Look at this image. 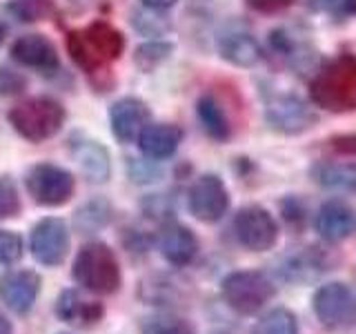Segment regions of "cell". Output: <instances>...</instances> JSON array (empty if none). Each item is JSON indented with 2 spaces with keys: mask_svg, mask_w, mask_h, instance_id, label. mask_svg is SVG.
Segmentation results:
<instances>
[{
  "mask_svg": "<svg viewBox=\"0 0 356 334\" xmlns=\"http://www.w3.org/2000/svg\"><path fill=\"white\" fill-rule=\"evenodd\" d=\"M125 51V36L107 20H94L67 33V54L85 74H103Z\"/></svg>",
  "mask_w": 356,
  "mask_h": 334,
  "instance_id": "1",
  "label": "cell"
},
{
  "mask_svg": "<svg viewBox=\"0 0 356 334\" xmlns=\"http://www.w3.org/2000/svg\"><path fill=\"white\" fill-rule=\"evenodd\" d=\"M312 100L332 114L356 109V58L341 54L314 76L309 85Z\"/></svg>",
  "mask_w": 356,
  "mask_h": 334,
  "instance_id": "2",
  "label": "cell"
},
{
  "mask_svg": "<svg viewBox=\"0 0 356 334\" xmlns=\"http://www.w3.org/2000/svg\"><path fill=\"white\" fill-rule=\"evenodd\" d=\"M7 120L20 138L44 143L63 129L67 111L60 100L51 96H31L11 107L7 111Z\"/></svg>",
  "mask_w": 356,
  "mask_h": 334,
  "instance_id": "3",
  "label": "cell"
},
{
  "mask_svg": "<svg viewBox=\"0 0 356 334\" xmlns=\"http://www.w3.org/2000/svg\"><path fill=\"white\" fill-rule=\"evenodd\" d=\"M74 281L92 294H114L120 289L122 274L114 250L103 241H89L78 250L74 267Z\"/></svg>",
  "mask_w": 356,
  "mask_h": 334,
  "instance_id": "4",
  "label": "cell"
},
{
  "mask_svg": "<svg viewBox=\"0 0 356 334\" xmlns=\"http://www.w3.org/2000/svg\"><path fill=\"white\" fill-rule=\"evenodd\" d=\"M276 294L274 283L259 270H238L222 278L220 296L241 317H252L270 303Z\"/></svg>",
  "mask_w": 356,
  "mask_h": 334,
  "instance_id": "5",
  "label": "cell"
},
{
  "mask_svg": "<svg viewBox=\"0 0 356 334\" xmlns=\"http://www.w3.org/2000/svg\"><path fill=\"white\" fill-rule=\"evenodd\" d=\"M25 187L33 203L42 207H60L76 194L74 174L56 163H36L25 174Z\"/></svg>",
  "mask_w": 356,
  "mask_h": 334,
  "instance_id": "6",
  "label": "cell"
},
{
  "mask_svg": "<svg viewBox=\"0 0 356 334\" xmlns=\"http://www.w3.org/2000/svg\"><path fill=\"white\" fill-rule=\"evenodd\" d=\"M312 310L323 328L343 330L356 319V294L348 283H323L312 296Z\"/></svg>",
  "mask_w": 356,
  "mask_h": 334,
  "instance_id": "7",
  "label": "cell"
},
{
  "mask_svg": "<svg viewBox=\"0 0 356 334\" xmlns=\"http://www.w3.org/2000/svg\"><path fill=\"white\" fill-rule=\"evenodd\" d=\"M332 270L334 259L330 256V252L316 248V245H305V248H294L285 252L274 267L276 276L292 285L314 283Z\"/></svg>",
  "mask_w": 356,
  "mask_h": 334,
  "instance_id": "8",
  "label": "cell"
},
{
  "mask_svg": "<svg viewBox=\"0 0 356 334\" xmlns=\"http://www.w3.org/2000/svg\"><path fill=\"white\" fill-rule=\"evenodd\" d=\"M236 241L250 252H267L278 241V223L261 205H245L234 216Z\"/></svg>",
  "mask_w": 356,
  "mask_h": 334,
  "instance_id": "9",
  "label": "cell"
},
{
  "mask_svg": "<svg viewBox=\"0 0 356 334\" xmlns=\"http://www.w3.org/2000/svg\"><path fill=\"white\" fill-rule=\"evenodd\" d=\"M29 252L40 265L58 267L65 263L70 252V228L63 218L44 216L31 230Z\"/></svg>",
  "mask_w": 356,
  "mask_h": 334,
  "instance_id": "10",
  "label": "cell"
},
{
  "mask_svg": "<svg viewBox=\"0 0 356 334\" xmlns=\"http://www.w3.org/2000/svg\"><path fill=\"white\" fill-rule=\"evenodd\" d=\"M187 207L200 223H218L229 209V192L218 174H203L187 192Z\"/></svg>",
  "mask_w": 356,
  "mask_h": 334,
  "instance_id": "11",
  "label": "cell"
},
{
  "mask_svg": "<svg viewBox=\"0 0 356 334\" xmlns=\"http://www.w3.org/2000/svg\"><path fill=\"white\" fill-rule=\"evenodd\" d=\"M265 120L278 134H300L314 125L316 114L294 94H272L265 103Z\"/></svg>",
  "mask_w": 356,
  "mask_h": 334,
  "instance_id": "12",
  "label": "cell"
},
{
  "mask_svg": "<svg viewBox=\"0 0 356 334\" xmlns=\"http://www.w3.org/2000/svg\"><path fill=\"white\" fill-rule=\"evenodd\" d=\"M9 54L18 65L42 72V74H54V72H58V67H60L58 49H56V45L47 36H42V33H22V36H18L11 42Z\"/></svg>",
  "mask_w": 356,
  "mask_h": 334,
  "instance_id": "13",
  "label": "cell"
},
{
  "mask_svg": "<svg viewBox=\"0 0 356 334\" xmlns=\"http://www.w3.org/2000/svg\"><path fill=\"white\" fill-rule=\"evenodd\" d=\"M40 274L33 270H9L0 274V301L14 312L27 315L40 294Z\"/></svg>",
  "mask_w": 356,
  "mask_h": 334,
  "instance_id": "14",
  "label": "cell"
},
{
  "mask_svg": "<svg viewBox=\"0 0 356 334\" xmlns=\"http://www.w3.org/2000/svg\"><path fill=\"white\" fill-rule=\"evenodd\" d=\"M149 122V107L138 96H122L109 107L111 134L118 143H134Z\"/></svg>",
  "mask_w": 356,
  "mask_h": 334,
  "instance_id": "15",
  "label": "cell"
},
{
  "mask_svg": "<svg viewBox=\"0 0 356 334\" xmlns=\"http://www.w3.org/2000/svg\"><path fill=\"white\" fill-rule=\"evenodd\" d=\"M316 234L327 243H341L356 234V212L343 200H327L314 216Z\"/></svg>",
  "mask_w": 356,
  "mask_h": 334,
  "instance_id": "16",
  "label": "cell"
},
{
  "mask_svg": "<svg viewBox=\"0 0 356 334\" xmlns=\"http://www.w3.org/2000/svg\"><path fill=\"white\" fill-rule=\"evenodd\" d=\"M70 150L74 161L81 165V170L89 183H107L111 176V156L105 145L89 136H74L70 141Z\"/></svg>",
  "mask_w": 356,
  "mask_h": 334,
  "instance_id": "17",
  "label": "cell"
},
{
  "mask_svg": "<svg viewBox=\"0 0 356 334\" xmlns=\"http://www.w3.org/2000/svg\"><path fill=\"white\" fill-rule=\"evenodd\" d=\"M138 150L149 161L172 159L183 143V129L172 122H147L138 134Z\"/></svg>",
  "mask_w": 356,
  "mask_h": 334,
  "instance_id": "18",
  "label": "cell"
},
{
  "mask_svg": "<svg viewBox=\"0 0 356 334\" xmlns=\"http://www.w3.org/2000/svg\"><path fill=\"white\" fill-rule=\"evenodd\" d=\"M159 248L163 259L174 265V267H185L189 265L198 254V239L196 234L189 230L183 223H165V228L161 230Z\"/></svg>",
  "mask_w": 356,
  "mask_h": 334,
  "instance_id": "19",
  "label": "cell"
},
{
  "mask_svg": "<svg viewBox=\"0 0 356 334\" xmlns=\"http://www.w3.org/2000/svg\"><path fill=\"white\" fill-rule=\"evenodd\" d=\"M56 317L78 328H94L103 321L105 308L98 301H85L76 289H63L56 301Z\"/></svg>",
  "mask_w": 356,
  "mask_h": 334,
  "instance_id": "20",
  "label": "cell"
},
{
  "mask_svg": "<svg viewBox=\"0 0 356 334\" xmlns=\"http://www.w3.org/2000/svg\"><path fill=\"white\" fill-rule=\"evenodd\" d=\"M220 58L236 67H254L263 58V47L252 33L245 31H232L225 33L218 42Z\"/></svg>",
  "mask_w": 356,
  "mask_h": 334,
  "instance_id": "21",
  "label": "cell"
},
{
  "mask_svg": "<svg viewBox=\"0 0 356 334\" xmlns=\"http://www.w3.org/2000/svg\"><path fill=\"white\" fill-rule=\"evenodd\" d=\"M316 185L334 189V192H356V163L341 161H318L309 170Z\"/></svg>",
  "mask_w": 356,
  "mask_h": 334,
  "instance_id": "22",
  "label": "cell"
},
{
  "mask_svg": "<svg viewBox=\"0 0 356 334\" xmlns=\"http://www.w3.org/2000/svg\"><path fill=\"white\" fill-rule=\"evenodd\" d=\"M196 116H198L200 125H203V129L209 138H214L218 143H225L232 136V122H229L227 111L222 109V105L211 94H205V96L198 98Z\"/></svg>",
  "mask_w": 356,
  "mask_h": 334,
  "instance_id": "23",
  "label": "cell"
},
{
  "mask_svg": "<svg viewBox=\"0 0 356 334\" xmlns=\"http://www.w3.org/2000/svg\"><path fill=\"white\" fill-rule=\"evenodd\" d=\"M172 54H174L172 42L154 38V40L138 45L136 51H134V65H136L143 74H152L154 70H159L165 61H170Z\"/></svg>",
  "mask_w": 356,
  "mask_h": 334,
  "instance_id": "24",
  "label": "cell"
},
{
  "mask_svg": "<svg viewBox=\"0 0 356 334\" xmlns=\"http://www.w3.org/2000/svg\"><path fill=\"white\" fill-rule=\"evenodd\" d=\"M252 334H298V321L292 310L274 308L254 323Z\"/></svg>",
  "mask_w": 356,
  "mask_h": 334,
  "instance_id": "25",
  "label": "cell"
},
{
  "mask_svg": "<svg viewBox=\"0 0 356 334\" xmlns=\"http://www.w3.org/2000/svg\"><path fill=\"white\" fill-rule=\"evenodd\" d=\"M111 218V207L107 200L96 198L89 200L83 207H78L76 212V228L81 230L83 234H94L98 230H103Z\"/></svg>",
  "mask_w": 356,
  "mask_h": 334,
  "instance_id": "26",
  "label": "cell"
},
{
  "mask_svg": "<svg viewBox=\"0 0 356 334\" xmlns=\"http://www.w3.org/2000/svg\"><path fill=\"white\" fill-rule=\"evenodd\" d=\"M140 334H196L189 321L174 315H152L140 321Z\"/></svg>",
  "mask_w": 356,
  "mask_h": 334,
  "instance_id": "27",
  "label": "cell"
},
{
  "mask_svg": "<svg viewBox=\"0 0 356 334\" xmlns=\"http://www.w3.org/2000/svg\"><path fill=\"white\" fill-rule=\"evenodd\" d=\"M54 0H9L7 9L20 22H38L54 14Z\"/></svg>",
  "mask_w": 356,
  "mask_h": 334,
  "instance_id": "28",
  "label": "cell"
},
{
  "mask_svg": "<svg viewBox=\"0 0 356 334\" xmlns=\"http://www.w3.org/2000/svg\"><path fill=\"white\" fill-rule=\"evenodd\" d=\"M131 25L136 31H140L143 36H163L170 29V20L163 16V11L143 7L131 14Z\"/></svg>",
  "mask_w": 356,
  "mask_h": 334,
  "instance_id": "29",
  "label": "cell"
},
{
  "mask_svg": "<svg viewBox=\"0 0 356 334\" xmlns=\"http://www.w3.org/2000/svg\"><path fill=\"white\" fill-rule=\"evenodd\" d=\"M22 212V200L18 185L11 176H0V218H18Z\"/></svg>",
  "mask_w": 356,
  "mask_h": 334,
  "instance_id": "30",
  "label": "cell"
},
{
  "mask_svg": "<svg viewBox=\"0 0 356 334\" xmlns=\"http://www.w3.org/2000/svg\"><path fill=\"white\" fill-rule=\"evenodd\" d=\"M22 239L20 234L0 228V265H14L22 256Z\"/></svg>",
  "mask_w": 356,
  "mask_h": 334,
  "instance_id": "31",
  "label": "cell"
},
{
  "mask_svg": "<svg viewBox=\"0 0 356 334\" xmlns=\"http://www.w3.org/2000/svg\"><path fill=\"white\" fill-rule=\"evenodd\" d=\"M283 209V218L285 223H289L292 228H303L305 225V205H300L296 198H287L281 203Z\"/></svg>",
  "mask_w": 356,
  "mask_h": 334,
  "instance_id": "32",
  "label": "cell"
},
{
  "mask_svg": "<svg viewBox=\"0 0 356 334\" xmlns=\"http://www.w3.org/2000/svg\"><path fill=\"white\" fill-rule=\"evenodd\" d=\"M154 163H159V161L129 163V176H131V181H138V183H152V181H159L161 170H156Z\"/></svg>",
  "mask_w": 356,
  "mask_h": 334,
  "instance_id": "33",
  "label": "cell"
},
{
  "mask_svg": "<svg viewBox=\"0 0 356 334\" xmlns=\"http://www.w3.org/2000/svg\"><path fill=\"white\" fill-rule=\"evenodd\" d=\"M22 87H25V78L16 72L9 70H0V92L3 94H20Z\"/></svg>",
  "mask_w": 356,
  "mask_h": 334,
  "instance_id": "34",
  "label": "cell"
},
{
  "mask_svg": "<svg viewBox=\"0 0 356 334\" xmlns=\"http://www.w3.org/2000/svg\"><path fill=\"white\" fill-rule=\"evenodd\" d=\"M330 148L339 154L345 156H356V134H341V136H332L330 141Z\"/></svg>",
  "mask_w": 356,
  "mask_h": 334,
  "instance_id": "35",
  "label": "cell"
},
{
  "mask_svg": "<svg viewBox=\"0 0 356 334\" xmlns=\"http://www.w3.org/2000/svg\"><path fill=\"white\" fill-rule=\"evenodd\" d=\"M254 11H261V14H276V11H283L294 0H245Z\"/></svg>",
  "mask_w": 356,
  "mask_h": 334,
  "instance_id": "36",
  "label": "cell"
},
{
  "mask_svg": "<svg viewBox=\"0 0 356 334\" xmlns=\"http://www.w3.org/2000/svg\"><path fill=\"white\" fill-rule=\"evenodd\" d=\"M178 0H143L145 7H152V9H159V11H165V9H172Z\"/></svg>",
  "mask_w": 356,
  "mask_h": 334,
  "instance_id": "37",
  "label": "cell"
},
{
  "mask_svg": "<svg viewBox=\"0 0 356 334\" xmlns=\"http://www.w3.org/2000/svg\"><path fill=\"white\" fill-rule=\"evenodd\" d=\"M0 334H14V328H11V321L0 312Z\"/></svg>",
  "mask_w": 356,
  "mask_h": 334,
  "instance_id": "38",
  "label": "cell"
},
{
  "mask_svg": "<svg viewBox=\"0 0 356 334\" xmlns=\"http://www.w3.org/2000/svg\"><path fill=\"white\" fill-rule=\"evenodd\" d=\"M339 0H309V5L314 9H330L332 5H337Z\"/></svg>",
  "mask_w": 356,
  "mask_h": 334,
  "instance_id": "39",
  "label": "cell"
},
{
  "mask_svg": "<svg viewBox=\"0 0 356 334\" xmlns=\"http://www.w3.org/2000/svg\"><path fill=\"white\" fill-rule=\"evenodd\" d=\"M343 9L348 14H356V0H343Z\"/></svg>",
  "mask_w": 356,
  "mask_h": 334,
  "instance_id": "40",
  "label": "cell"
},
{
  "mask_svg": "<svg viewBox=\"0 0 356 334\" xmlns=\"http://www.w3.org/2000/svg\"><path fill=\"white\" fill-rule=\"evenodd\" d=\"M5 38H7V27L3 25V22H0V47H3Z\"/></svg>",
  "mask_w": 356,
  "mask_h": 334,
  "instance_id": "41",
  "label": "cell"
},
{
  "mask_svg": "<svg viewBox=\"0 0 356 334\" xmlns=\"http://www.w3.org/2000/svg\"><path fill=\"white\" fill-rule=\"evenodd\" d=\"M214 334H229V332H214Z\"/></svg>",
  "mask_w": 356,
  "mask_h": 334,
  "instance_id": "42",
  "label": "cell"
},
{
  "mask_svg": "<svg viewBox=\"0 0 356 334\" xmlns=\"http://www.w3.org/2000/svg\"><path fill=\"white\" fill-rule=\"evenodd\" d=\"M63 334H65V332H63Z\"/></svg>",
  "mask_w": 356,
  "mask_h": 334,
  "instance_id": "43",
  "label": "cell"
}]
</instances>
